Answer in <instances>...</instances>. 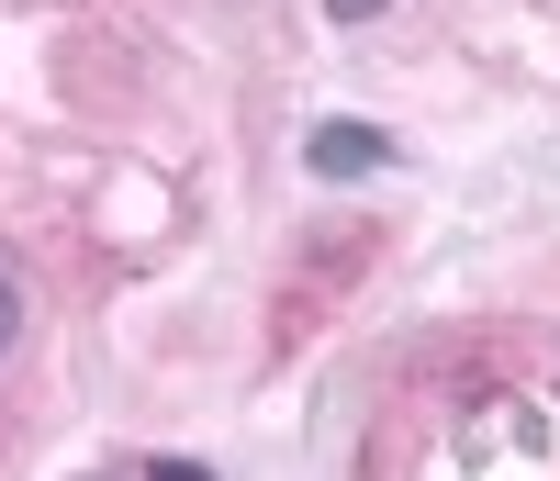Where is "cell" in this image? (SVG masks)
<instances>
[{"label":"cell","mask_w":560,"mask_h":481,"mask_svg":"<svg viewBox=\"0 0 560 481\" xmlns=\"http://www.w3.org/2000/svg\"><path fill=\"white\" fill-rule=\"evenodd\" d=\"M303 168H314V179H370V168H393V134H370V124H314V134H303Z\"/></svg>","instance_id":"cell-1"},{"label":"cell","mask_w":560,"mask_h":481,"mask_svg":"<svg viewBox=\"0 0 560 481\" xmlns=\"http://www.w3.org/2000/svg\"><path fill=\"white\" fill-rule=\"evenodd\" d=\"M12 336H23V258L0 247V359H12Z\"/></svg>","instance_id":"cell-2"},{"label":"cell","mask_w":560,"mask_h":481,"mask_svg":"<svg viewBox=\"0 0 560 481\" xmlns=\"http://www.w3.org/2000/svg\"><path fill=\"white\" fill-rule=\"evenodd\" d=\"M147 481H213V470H202V459H158Z\"/></svg>","instance_id":"cell-3"},{"label":"cell","mask_w":560,"mask_h":481,"mask_svg":"<svg viewBox=\"0 0 560 481\" xmlns=\"http://www.w3.org/2000/svg\"><path fill=\"white\" fill-rule=\"evenodd\" d=\"M325 12H337V23H370V12H382V0H325Z\"/></svg>","instance_id":"cell-4"}]
</instances>
